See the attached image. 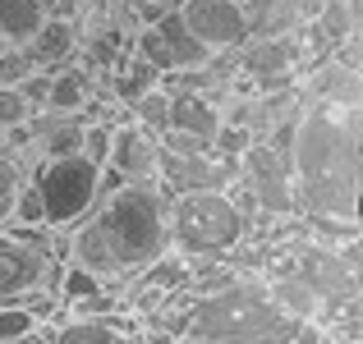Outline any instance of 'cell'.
<instances>
[{
    "label": "cell",
    "mask_w": 363,
    "mask_h": 344,
    "mask_svg": "<svg viewBox=\"0 0 363 344\" xmlns=\"http://www.w3.org/2000/svg\"><path fill=\"white\" fill-rule=\"evenodd\" d=\"M37 5H42L46 14H60V0H37Z\"/></svg>",
    "instance_id": "obj_29"
},
{
    "label": "cell",
    "mask_w": 363,
    "mask_h": 344,
    "mask_svg": "<svg viewBox=\"0 0 363 344\" xmlns=\"http://www.w3.org/2000/svg\"><path fill=\"white\" fill-rule=\"evenodd\" d=\"M74 51H79V28H74L65 14H46L42 28L23 42V55L37 64V69H60Z\"/></svg>",
    "instance_id": "obj_14"
},
{
    "label": "cell",
    "mask_w": 363,
    "mask_h": 344,
    "mask_svg": "<svg viewBox=\"0 0 363 344\" xmlns=\"http://www.w3.org/2000/svg\"><path fill=\"white\" fill-rule=\"evenodd\" d=\"M170 248V193L161 179L101 188L97 207L69 229V266L106 280H133Z\"/></svg>",
    "instance_id": "obj_2"
},
{
    "label": "cell",
    "mask_w": 363,
    "mask_h": 344,
    "mask_svg": "<svg viewBox=\"0 0 363 344\" xmlns=\"http://www.w3.org/2000/svg\"><path fill=\"white\" fill-rule=\"evenodd\" d=\"M299 55H303V42H294V33H272V37H248L235 51V64H240V74L253 79L257 92H281L290 83Z\"/></svg>",
    "instance_id": "obj_10"
},
{
    "label": "cell",
    "mask_w": 363,
    "mask_h": 344,
    "mask_svg": "<svg viewBox=\"0 0 363 344\" xmlns=\"http://www.w3.org/2000/svg\"><path fill=\"white\" fill-rule=\"evenodd\" d=\"M133 124H138L143 133H152V138H161L166 133V115H170V88L166 83H157V88H147L138 101L129 106Z\"/></svg>",
    "instance_id": "obj_22"
},
{
    "label": "cell",
    "mask_w": 363,
    "mask_h": 344,
    "mask_svg": "<svg viewBox=\"0 0 363 344\" xmlns=\"http://www.w3.org/2000/svg\"><path fill=\"white\" fill-rule=\"evenodd\" d=\"M33 106H28V97L18 88H0V133L5 129H18V124H28L33 120Z\"/></svg>",
    "instance_id": "obj_25"
},
{
    "label": "cell",
    "mask_w": 363,
    "mask_h": 344,
    "mask_svg": "<svg viewBox=\"0 0 363 344\" xmlns=\"http://www.w3.org/2000/svg\"><path fill=\"white\" fill-rule=\"evenodd\" d=\"M133 280H138L143 289H170V294H179L184 285H194V271H189V257H179L175 248H166V253H161L157 262H147Z\"/></svg>",
    "instance_id": "obj_19"
},
{
    "label": "cell",
    "mask_w": 363,
    "mask_h": 344,
    "mask_svg": "<svg viewBox=\"0 0 363 344\" xmlns=\"http://www.w3.org/2000/svg\"><path fill=\"white\" fill-rule=\"evenodd\" d=\"M363 110L303 101L290 120V188L294 212L308 221H336L359 229V179H363Z\"/></svg>",
    "instance_id": "obj_1"
},
{
    "label": "cell",
    "mask_w": 363,
    "mask_h": 344,
    "mask_svg": "<svg viewBox=\"0 0 363 344\" xmlns=\"http://www.w3.org/2000/svg\"><path fill=\"white\" fill-rule=\"evenodd\" d=\"M133 55H138V60H147L161 79H166V74L203 69V64L212 60V51H207V46L184 28L179 9H166L157 23L138 28V33H133Z\"/></svg>",
    "instance_id": "obj_7"
},
{
    "label": "cell",
    "mask_w": 363,
    "mask_h": 344,
    "mask_svg": "<svg viewBox=\"0 0 363 344\" xmlns=\"http://www.w3.org/2000/svg\"><path fill=\"white\" fill-rule=\"evenodd\" d=\"M92 101V79L88 69H51V88H46V106L55 115H83Z\"/></svg>",
    "instance_id": "obj_16"
},
{
    "label": "cell",
    "mask_w": 363,
    "mask_h": 344,
    "mask_svg": "<svg viewBox=\"0 0 363 344\" xmlns=\"http://www.w3.org/2000/svg\"><path fill=\"white\" fill-rule=\"evenodd\" d=\"M175 9H179V18H184V28L212 55L240 51L248 37H253V23H248V14L235 0H179Z\"/></svg>",
    "instance_id": "obj_9"
},
{
    "label": "cell",
    "mask_w": 363,
    "mask_h": 344,
    "mask_svg": "<svg viewBox=\"0 0 363 344\" xmlns=\"http://www.w3.org/2000/svg\"><path fill=\"white\" fill-rule=\"evenodd\" d=\"M157 83H161V74L152 69L147 60H138V55H129V60H124L120 69H116V79H111V88H116V97L124 101V106H133V101H138V97H143L147 88H157Z\"/></svg>",
    "instance_id": "obj_21"
},
{
    "label": "cell",
    "mask_w": 363,
    "mask_h": 344,
    "mask_svg": "<svg viewBox=\"0 0 363 344\" xmlns=\"http://www.w3.org/2000/svg\"><path fill=\"white\" fill-rule=\"evenodd\" d=\"M79 151L88 161H97V166H106V151H111V129L106 124H83V142H79Z\"/></svg>",
    "instance_id": "obj_27"
},
{
    "label": "cell",
    "mask_w": 363,
    "mask_h": 344,
    "mask_svg": "<svg viewBox=\"0 0 363 344\" xmlns=\"http://www.w3.org/2000/svg\"><path fill=\"white\" fill-rule=\"evenodd\" d=\"M267 299H272L290 321H318L322 317V303H318V294H313V285L303 280L294 266H290V271H281V275H272Z\"/></svg>",
    "instance_id": "obj_15"
},
{
    "label": "cell",
    "mask_w": 363,
    "mask_h": 344,
    "mask_svg": "<svg viewBox=\"0 0 363 344\" xmlns=\"http://www.w3.org/2000/svg\"><path fill=\"white\" fill-rule=\"evenodd\" d=\"M46 308H51V299L37 303V308H23V303H0V344L28 340L37 326H42V312Z\"/></svg>",
    "instance_id": "obj_23"
},
{
    "label": "cell",
    "mask_w": 363,
    "mask_h": 344,
    "mask_svg": "<svg viewBox=\"0 0 363 344\" xmlns=\"http://www.w3.org/2000/svg\"><path fill=\"white\" fill-rule=\"evenodd\" d=\"M235 184H244V193L253 197V207H262V212H272V216L294 212L290 166H285L262 138H253L244 147V156L235 161Z\"/></svg>",
    "instance_id": "obj_8"
},
{
    "label": "cell",
    "mask_w": 363,
    "mask_h": 344,
    "mask_svg": "<svg viewBox=\"0 0 363 344\" xmlns=\"http://www.w3.org/2000/svg\"><path fill=\"white\" fill-rule=\"evenodd\" d=\"M248 221L244 207L230 197V188H207V193H175L170 197V248L179 257H212L244 243Z\"/></svg>",
    "instance_id": "obj_4"
},
{
    "label": "cell",
    "mask_w": 363,
    "mask_h": 344,
    "mask_svg": "<svg viewBox=\"0 0 363 344\" xmlns=\"http://www.w3.org/2000/svg\"><path fill=\"white\" fill-rule=\"evenodd\" d=\"M147 5H166V9H175V5H179V0H147Z\"/></svg>",
    "instance_id": "obj_30"
},
{
    "label": "cell",
    "mask_w": 363,
    "mask_h": 344,
    "mask_svg": "<svg viewBox=\"0 0 363 344\" xmlns=\"http://www.w3.org/2000/svg\"><path fill=\"white\" fill-rule=\"evenodd\" d=\"M101 184H106V170L97 161H88L83 151L46 156L33 175L37 202H42V229H74L97 207Z\"/></svg>",
    "instance_id": "obj_6"
},
{
    "label": "cell",
    "mask_w": 363,
    "mask_h": 344,
    "mask_svg": "<svg viewBox=\"0 0 363 344\" xmlns=\"http://www.w3.org/2000/svg\"><path fill=\"white\" fill-rule=\"evenodd\" d=\"M157 156H161V147H157L152 133H143L133 120L116 124L111 129L106 166H101V170H111V184H101V188H116L124 179H157Z\"/></svg>",
    "instance_id": "obj_11"
},
{
    "label": "cell",
    "mask_w": 363,
    "mask_h": 344,
    "mask_svg": "<svg viewBox=\"0 0 363 344\" xmlns=\"http://www.w3.org/2000/svg\"><path fill=\"white\" fill-rule=\"evenodd\" d=\"M294 321L267 299V289L230 280L225 289L198 294L184 312L179 340H207V344H290Z\"/></svg>",
    "instance_id": "obj_3"
},
{
    "label": "cell",
    "mask_w": 363,
    "mask_h": 344,
    "mask_svg": "<svg viewBox=\"0 0 363 344\" xmlns=\"http://www.w3.org/2000/svg\"><path fill=\"white\" fill-rule=\"evenodd\" d=\"M18 344H55V340H51V336H46V326H37V331H33V336H28V340H18Z\"/></svg>",
    "instance_id": "obj_28"
},
{
    "label": "cell",
    "mask_w": 363,
    "mask_h": 344,
    "mask_svg": "<svg viewBox=\"0 0 363 344\" xmlns=\"http://www.w3.org/2000/svg\"><path fill=\"white\" fill-rule=\"evenodd\" d=\"M55 344H124V326L116 317H69L65 326H46Z\"/></svg>",
    "instance_id": "obj_17"
},
{
    "label": "cell",
    "mask_w": 363,
    "mask_h": 344,
    "mask_svg": "<svg viewBox=\"0 0 363 344\" xmlns=\"http://www.w3.org/2000/svg\"><path fill=\"white\" fill-rule=\"evenodd\" d=\"M253 23V37H272V33H294V14L285 9V0H235Z\"/></svg>",
    "instance_id": "obj_20"
},
{
    "label": "cell",
    "mask_w": 363,
    "mask_h": 344,
    "mask_svg": "<svg viewBox=\"0 0 363 344\" xmlns=\"http://www.w3.org/2000/svg\"><path fill=\"white\" fill-rule=\"evenodd\" d=\"M55 280H60V257L46 229L0 225V303L37 308L55 294Z\"/></svg>",
    "instance_id": "obj_5"
},
{
    "label": "cell",
    "mask_w": 363,
    "mask_h": 344,
    "mask_svg": "<svg viewBox=\"0 0 363 344\" xmlns=\"http://www.w3.org/2000/svg\"><path fill=\"white\" fill-rule=\"evenodd\" d=\"M33 69L37 64L23 55V46H5V51H0V88H18Z\"/></svg>",
    "instance_id": "obj_26"
},
{
    "label": "cell",
    "mask_w": 363,
    "mask_h": 344,
    "mask_svg": "<svg viewBox=\"0 0 363 344\" xmlns=\"http://www.w3.org/2000/svg\"><path fill=\"white\" fill-rule=\"evenodd\" d=\"M0 51H5V42H0Z\"/></svg>",
    "instance_id": "obj_31"
},
{
    "label": "cell",
    "mask_w": 363,
    "mask_h": 344,
    "mask_svg": "<svg viewBox=\"0 0 363 344\" xmlns=\"http://www.w3.org/2000/svg\"><path fill=\"white\" fill-rule=\"evenodd\" d=\"M42 18H46V9L37 0H0V42L23 46L42 28Z\"/></svg>",
    "instance_id": "obj_18"
},
{
    "label": "cell",
    "mask_w": 363,
    "mask_h": 344,
    "mask_svg": "<svg viewBox=\"0 0 363 344\" xmlns=\"http://www.w3.org/2000/svg\"><path fill=\"white\" fill-rule=\"evenodd\" d=\"M18 184H23V166H18V156L5 147V142H0V225H9Z\"/></svg>",
    "instance_id": "obj_24"
},
{
    "label": "cell",
    "mask_w": 363,
    "mask_h": 344,
    "mask_svg": "<svg viewBox=\"0 0 363 344\" xmlns=\"http://www.w3.org/2000/svg\"><path fill=\"white\" fill-rule=\"evenodd\" d=\"M170 133H189L198 142H212L216 129H221V110L207 92H175L170 88V115H166Z\"/></svg>",
    "instance_id": "obj_13"
},
{
    "label": "cell",
    "mask_w": 363,
    "mask_h": 344,
    "mask_svg": "<svg viewBox=\"0 0 363 344\" xmlns=\"http://www.w3.org/2000/svg\"><path fill=\"white\" fill-rule=\"evenodd\" d=\"M308 101H331V106H363V83L354 60V37L327 55L308 74Z\"/></svg>",
    "instance_id": "obj_12"
}]
</instances>
